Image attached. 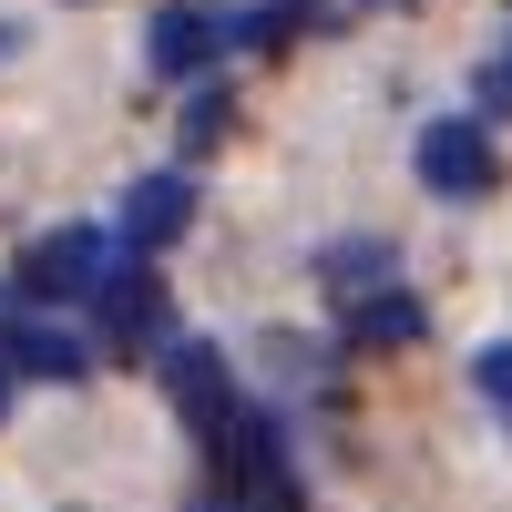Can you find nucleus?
Returning a JSON list of instances; mask_svg holds the SVG:
<instances>
[{"instance_id": "4", "label": "nucleus", "mask_w": 512, "mask_h": 512, "mask_svg": "<svg viewBox=\"0 0 512 512\" xmlns=\"http://www.w3.org/2000/svg\"><path fill=\"white\" fill-rule=\"evenodd\" d=\"M164 390H175V410L195 420L205 441L236 420V379H226V359H216V349H195V338H164Z\"/></svg>"}, {"instance_id": "10", "label": "nucleus", "mask_w": 512, "mask_h": 512, "mask_svg": "<svg viewBox=\"0 0 512 512\" xmlns=\"http://www.w3.org/2000/svg\"><path fill=\"white\" fill-rule=\"evenodd\" d=\"M472 390H482V400H492V410L512 420V338H492V349L472 359Z\"/></svg>"}, {"instance_id": "6", "label": "nucleus", "mask_w": 512, "mask_h": 512, "mask_svg": "<svg viewBox=\"0 0 512 512\" xmlns=\"http://www.w3.org/2000/svg\"><path fill=\"white\" fill-rule=\"evenodd\" d=\"M185 226H195V185H185V175H144L134 195H123V246H134V256L175 246Z\"/></svg>"}, {"instance_id": "13", "label": "nucleus", "mask_w": 512, "mask_h": 512, "mask_svg": "<svg viewBox=\"0 0 512 512\" xmlns=\"http://www.w3.org/2000/svg\"><path fill=\"white\" fill-rule=\"evenodd\" d=\"M0 410H11V349H0Z\"/></svg>"}, {"instance_id": "9", "label": "nucleus", "mask_w": 512, "mask_h": 512, "mask_svg": "<svg viewBox=\"0 0 512 512\" xmlns=\"http://www.w3.org/2000/svg\"><path fill=\"white\" fill-rule=\"evenodd\" d=\"M308 21H318V0H267V11H246V21H236V41H256V52H277V41H297Z\"/></svg>"}, {"instance_id": "7", "label": "nucleus", "mask_w": 512, "mask_h": 512, "mask_svg": "<svg viewBox=\"0 0 512 512\" xmlns=\"http://www.w3.org/2000/svg\"><path fill=\"white\" fill-rule=\"evenodd\" d=\"M349 338H359V349H410V338H420V297L390 287V277L359 287V297H349Z\"/></svg>"}, {"instance_id": "8", "label": "nucleus", "mask_w": 512, "mask_h": 512, "mask_svg": "<svg viewBox=\"0 0 512 512\" xmlns=\"http://www.w3.org/2000/svg\"><path fill=\"white\" fill-rule=\"evenodd\" d=\"M0 349H11V369H31V379H82L93 369V349H82L72 328H0Z\"/></svg>"}, {"instance_id": "2", "label": "nucleus", "mask_w": 512, "mask_h": 512, "mask_svg": "<svg viewBox=\"0 0 512 512\" xmlns=\"http://www.w3.org/2000/svg\"><path fill=\"white\" fill-rule=\"evenodd\" d=\"M93 318L113 349H144V338H164V277L144 267V256H113V267L93 277Z\"/></svg>"}, {"instance_id": "5", "label": "nucleus", "mask_w": 512, "mask_h": 512, "mask_svg": "<svg viewBox=\"0 0 512 512\" xmlns=\"http://www.w3.org/2000/svg\"><path fill=\"white\" fill-rule=\"evenodd\" d=\"M216 52H226V21H216V11H195V0H185V11H154V31H144V62H154L164 82L205 72Z\"/></svg>"}, {"instance_id": "3", "label": "nucleus", "mask_w": 512, "mask_h": 512, "mask_svg": "<svg viewBox=\"0 0 512 512\" xmlns=\"http://www.w3.org/2000/svg\"><path fill=\"white\" fill-rule=\"evenodd\" d=\"M113 267L103 226H52L31 256H21V297H93V277Z\"/></svg>"}, {"instance_id": "11", "label": "nucleus", "mask_w": 512, "mask_h": 512, "mask_svg": "<svg viewBox=\"0 0 512 512\" xmlns=\"http://www.w3.org/2000/svg\"><path fill=\"white\" fill-rule=\"evenodd\" d=\"M328 277L359 297V287H379V277H390V256H379V246H338V256H328Z\"/></svg>"}, {"instance_id": "1", "label": "nucleus", "mask_w": 512, "mask_h": 512, "mask_svg": "<svg viewBox=\"0 0 512 512\" xmlns=\"http://www.w3.org/2000/svg\"><path fill=\"white\" fill-rule=\"evenodd\" d=\"M492 134L472 113H441V123H420V185L431 195H451V205H472V195H492Z\"/></svg>"}, {"instance_id": "12", "label": "nucleus", "mask_w": 512, "mask_h": 512, "mask_svg": "<svg viewBox=\"0 0 512 512\" xmlns=\"http://www.w3.org/2000/svg\"><path fill=\"white\" fill-rule=\"evenodd\" d=\"M226 123H236V103H226V93H205V103L185 113V144H216V134H226Z\"/></svg>"}]
</instances>
